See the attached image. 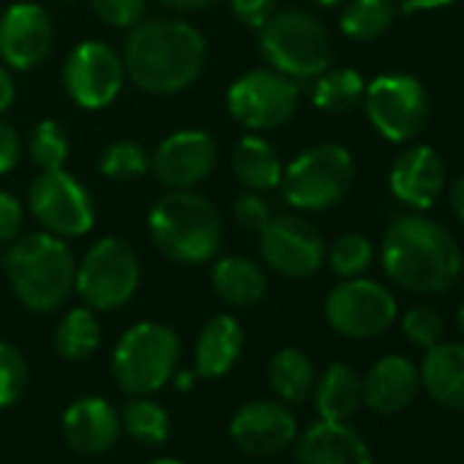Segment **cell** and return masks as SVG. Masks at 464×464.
<instances>
[{"label": "cell", "mask_w": 464, "mask_h": 464, "mask_svg": "<svg viewBox=\"0 0 464 464\" xmlns=\"http://www.w3.org/2000/svg\"><path fill=\"white\" fill-rule=\"evenodd\" d=\"M34 218L55 238H82L96 224L91 191L66 169L42 172L28 191Z\"/></svg>", "instance_id": "cell-11"}, {"label": "cell", "mask_w": 464, "mask_h": 464, "mask_svg": "<svg viewBox=\"0 0 464 464\" xmlns=\"http://www.w3.org/2000/svg\"><path fill=\"white\" fill-rule=\"evenodd\" d=\"M325 260H328L331 271L342 279L363 276L374 260V246L366 236L347 232V236H339L331 244V249H325Z\"/></svg>", "instance_id": "cell-33"}, {"label": "cell", "mask_w": 464, "mask_h": 464, "mask_svg": "<svg viewBox=\"0 0 464 464\" xmlns=\"http://www.w3.org/2000/svg\"><path fill=\"white\" fill-rule=\"evenodd\" d=\"M23 159V137L20 131L0 118V175L12 172Z\"/></svg>", "instance_id": "cell-41"}, {"label": "cell", "mask_w": 464, "mask_h": 464, "mask_svg": "<svg viewBox=\"0 0 464 464\" xmlns=\"http://www.w3.org/2000/svg\"><path fill=\"white\" fill-rule=\"evenodd\" d=\"M257 236L266 266L287 279H309L325 266L323 232L304 216H271Z\"/></svg>", "instance_id": "cell-13"}, {"label": "cell", "mask_w": 464, "mask_h": 464, "mask_svg": "<svg viewBox=\"0 0 464 464\" xmlns=\"http://www.w3.org/2000/svg\"><path fill=\"white\" fill-rule=\"evenodd\" d=\"M445 191H448V205L453 216L464 224V175H459L450 186H445Z\"/></svg>", "instance_id": "cell-42"}, {"label": "cell", "mask_w": 464, "mask_h": 464, "mask_svg": "<svg viewBox=\"0 0 464 464\" xmlns=\"http://www.w3.org/2000/svg\"><path fill=\"white\" fill-rule=\"evenodd\" d=\"M268 382L285 404H301L312 396L317 372L304 350L285 347L268 363Z\"/></svg>", "instance_id": "cell-27"}, {"label": "cell", "mask_w": 464, "mask_h": 464, "mask_svg": "<svg viewBox=\"0 0 464 464\" xmlns=\"http://www.w3.org/2000/svg\"><path fill=\"white\" fill-rule=\"evenodd\" d=\"M312 396L323 420H350L363 404V377L347 363H334L320 374Z\"/></svg>", "instance_id": "cell-25"}, {"label": "cell", "mask_w": 464, "mask_h": 464, "mask_svg": "<svg viewBox=\"0 0 464 464\" xmlns=\"http://www.w3.org/2000/svg\"><path fill=\"white\" fill-rule=\"evenodd\" d=\"M420 385L445 410H464V344L440 342L420 361Z\"/></svg>", "instance_id": "cell-22"}, {"label": "cell", "mask_w": 464, "mask_h": 464, "mask_svg": "<svg viewBox=\"0 0 464 464\" xmlns=\"http://www.w3.org/2000/svg\"><path fill=\"white\" fill-rule=\"evenodd\" d=\"M4 271L17 301L36 314L61 309L74 293V255L50 232H28L12 241L4 252Z\"/></svg>", "instance_id": "cell-3"}, {"label": "cell", "mask_w": 464, "mask_h": 464, "mask_svg": "<svg viewBox=\"0 0 464 464\" xmlns=\"http://www.w3.org/2000/svg\"><path fill=\"white\" fill-rule=\"evenodd\" d=\"M363 107L369 123L388 142H410L429 123V96L410 74H382L366 85Z\"/></svg>", "instance_id": "cell-10"}, {"label": "cell", "mask_w": 464, "mask_h": 464, "mask_svg": "<svg viewBox=\"0 0 464 464\" xmlns=\"http://www.w3.org/2000/svg\"><path fill=\"white\" fill-rule=\"evenodd\" d=\"M140 287V257L123 238H102L93 244L74 274V290L88 309H123Z\"/></svg>", "instance_id": "cell-8"}, {"label": "cell", "mask_w": 464, "mask_h": 464, "mask_svg": "<svg viewBox=\"0 0 464 464\" xmlns=\"http://www.w3.org/2000/svg\"><path fill=\"white\" fill-rule=\"evenodd\" d=\"M213 293L236 309H252L257 306L268 293V276L260 263L249 257H221L213 263L210 271Z\"/></svg>", "instance_id": "cell-24"}, {"label": "cell", "mask_w": 464, "mask_h": 464, "mask_svg": "<svg viewBox=\"0 0 464 464\" xmlns=\"http://www.w3.org/2000/svg\"><path fill=\"white\" fill-rule=\"evenodd\" d=\"M178 358L180 342L169 325L137 323L121 336L112 353V374L121 391L131 396H148L172 380Z\"/></svg>", "instance_id": "cell-6"}, {"label": "cell", "mask_w": 464, "mask_h": 464, "mask_svg": "<svg viewBox=\"0 0 464 464\" xmlns=\"http://www.w3.org/2000/svg\"><path fill=\"white\" fill-rule=\"evenodd\" d=\"M63 440L80 456H104L115 448L121 437V415L102 396L77 399L61 420Z\"/></svg>", "instance_id": "cell-19"}, {"label": "cell", "mask_w": 464, "mask_h": 464, "mask_svg": "<svg viewBox=\"0 0 464 464\" xmlns=\"http://www.w3.org/2000/svg\"><path fill=\"white\" fill-rule=\"evenodd\" d=\"M229 9L241 25L260 31L276 14V0H229Z\"/></svg>", "instance_id": "cell-40"}, {"label": "cell", "mask_w": 464, "mask_h": 464, "mask_svg": "<svg viewBox=\"0 0 464 464\" xmlns=\"http://www.w3.org/2000/svg\"><path fill=\"white\" fill-rule=\"evenodd\" d=\"M69 150H72L69 137H66L63 126L55 121H42L28 137V156L42 172L63 169Z\"/></svg>", "instance_id": "cell-34"}, {"label": "cell", "mask_w": 464, "mask_h": 464, "mask_svg": "<svg viewBox=\"0 0 464 464\" xmlns=\"http://www.w3.org/2000/svg\"><path fill=\"white\" fill-rule=\"evenodd\" d=\"M399 17L396 0H347L339 25L342 34L353 42H377L382 39Z\"/></svg>", "instance_id": "cell-28"}, {"label": "cell", "mask_w": 464, "mask_h": 464, "mask_svg": "<svg viewBox=\"0 0 464 464\" xmlns=\"http://www.w3.org/2000/svg\"><path fill=\"white\" fill-rule=\"evenodd\" d=\"M244 353V328L232 314H216L205 323L197 339V374L218 380L232 372Z\"/></svg>", "instance_id": "cell-23"}, {"label": "cell", "mask_w": 464, "mask_h": 464, "mask_svg": "<svg viewBox=\"0 0 464 464\" xmlns=\"http://www.w3.org/2000/svg\"><path fill=\"white\" fill-rule=\"evenodd\" d=\"M126 82L123 58L107 42L77 44L63 66V85L72 102L82 110L110 107Z\"/></svg>", "instance_id": "cell-14"}, {"label": "cell", "mask_w": 464, "mask_h": 464, "mask_svg": "<svg viewBox=\"0 0 464 464\" xmlns=\"http://www.w3.org/2000/svg\"><path fill=\"white\" fill-rule=\"evenodd\" d=\"M218 159L216 140L202 129H183L161 140L156 153L150 156V169L156 180L175 191V188H194L202 183Z\"/></svg>", "instance_id": "cell-16"}, {"label": "cell", "mask_w": 464, "mask_h": 464, "mask_svg": "<svg viewBox=\"0 0 464 464\" xmlns=\"http://www.w3.org/2000/svg\"><path fill=\"white\" fill-rule=\"evenodd\" d=\"M388 186H391V194L401 205L426 210L442 197L448 186L445 161L429 145H410L393 159Z\"/></svg>", "instance_id": "cell-18"}, {"label": "cell", "mask_w": 464, "mask_h": 464, "mask_svg": "<svg viewBox=\"0 0 464 464\" xmlns=\"http://www.w3.org/2000/svg\"><path fill=\"white\" fill-rule=\"evenodd\" d=\"M382 271L393 285L418 295L448 293L464 268V255L450 229L429 216H399L380 244Z\"/></svg>", "instance_id": "cell-1"}, {"label": "cell", "mask_w": 464, "mask_h": 464, "mask_svg": "<svg viewBox=\"0 0 464 464\" xmlns=\"http://www.w3.org/2000/svg\"><path fill=\"white\" fill-rule=\"evenodd\" d=\"M314 4H320V6H342V4H347V0H314Z\"/></svg>", "instance_id": "cell-47"}, {"label": "cell", "mask_w": 464, "mask_h": 464, "mask_svg": "<svg viewBox=\"0 0 464 464\" xmlns=\"http://www.w3.org/2000/svg\"><path fill=\"white\" fill-rule=\"evenodd\" d=\"M148 229L156 249L180 266L216 260L224 241L218 208L191 188H175L156 199L148 216Z\"/></svg>", "instance_id": "cell-4"}, {"label": "cell", "mask_w": 464, "mask_h": 464, "mask_svg": "<svg viewBox=\"0 0 464 464\" xmlns=\"http://www.w3.org/2000/svg\"><path fill=\"white\" fill-rule=\"evenodd\" d=\"M260 50L271 69L293 80H312L331 69L334 61V42L325 23L304 9L276 12L260 28Z\"/></svg>", "instance_id": "cell-5"}, {"label": "cell", "mask_w": 464, "mask_h": 464, "mask_svg": "<svg viewBox=\"0 0 464 464\" xmlns=\"http://www.w3.org/2000/svg\"><path fill=\"white\" fill-rule=\"evenodd\" d=\"M28 388V361L23 350L0 339V410L20 401Z\"/></svg>", "instance_id": "cell-35"}, {"label": "cell", "mask_w": 464, "mask_h": 464, "mask_svg": "<svg viewBox=\"0 0 464 464\" xmlns=\"http://www.w3.org/2000/svg\"><path fill=\"white\" fill-rule=\"evenodd\" d=\"M396 314L393 293L363 276L342 279L325 298L328 325L347 339H377L393 325Z\"/></svg>", "instance_id": "cell-12"}, {"label": "cell", "mask_w": 464, "mask_h": 464, "mask_svg": "<svg viewBox=\"0 0 464 464\" xmlns=\"http://www.w3.org/2000/svg\"><path fill=\"white\" fill-rule=\"evenodd\" d=\"M229 437L249 456H276L298 437V420L285 401L255 399L236 410Z\"/></svg>", "instance_id": "cell-15"}, {"label": "cell", "mask_w": 464, "mask_h": 464, "mask_svg": "<svg viewBox=\"0 0 464 464\" xmlns=\"http://www.w3.org/2000/svg\"><path fill=\"white\" fill-rule=\"evenodd\" d=\"M456 325H459V331L464 334V301H461L459 309H456Z\"/></svg>", "instance_id": "cell-46"}, {"label": "cell", "mask_w": 464, "mask_h": 464, "mask_svg": "<svg viewBox=\"0 0 464 464\" xmlns=\"http://www.w3.org/2000/svg\"><path fill=\"white\" fill-rule=\"evenodd\" d=\"M126 77L145 93L172 96L191 88L208 58L205 36L183 20L137 23L123 50Z\"/></svg>", "instance_id": "cell-2"}, {"label": "cell", "mask_w": 464, "mask_h": 464, "mask_svg": "<svg viewBox=\"0 0 464 464\" xmlns=\"http://www.w3.org/2000/svg\"><path fill=\"white\" fill-rule=\"evenodd\" d=\"M363 93L366 85L355 69H325L323 74H317L312 102L328 115H344L363 102Z\"/></svg>", "instance_id": "cell-29"}, {"label": "cell", "mask_w": 464, "mask_h": 464, "mask_svg": "<svg viewBox=\"0 0 464 464\" xmlns=\"http://www.w3.org/2000/svg\"><path fill=\"white\" fill-rule=\"evenodd\" d=\"M301 88L276 69H255L241 74L227 91V110L249 131H274L298 112Z\"/></svg>", "instance_id": "cell-9"}, {"label": "cell", "mask_w": 464, "mask_h": 464, "mask_svg": "<svg viewBox=\"0 0 464 464\" xmlns=\"http://www.w3.org/2000/svg\"><path fill=\"white\" fill-rule=\"evenodd\" d=\"M145 0H91L93 14L112 28H134L145 14Z\"/></svg>", "instance_id": "cell-37"}, {"label": "cell", "mask_w": 464, "mask_h": 464, "mask_svg": "<svg viewBox=\"0 0 464 464\" xmlns=\"http://www.w3.org/2000/svg\"><path fill=\"white\" fill-rule=\"evenodd\" d=\"M159 4L172 12H199V9H210L218 0H159Z\"/></svg>", "instance_id": "cell-45"}, {"label": "cell", "mask_w": 464, "mask_h": 464, "mask_svg": "<svg viewBox=\"0 0 464 464\" xmlns=\"http://www.w3.org/2000/svg\"><path fill=\"white\" fill-rule=\"evenodd\" d=\"M148 464H183V461H178V459H153Z\"/></svg>", "instance_id": "cell-48"}, {"label": "cell", "mask_w": 464, "mask_h": 464, "mask_svg": "<svg viewBox=\"0 0 464 464\" xmlns=\"http://www.w3.org/2000/svg\"><path fill=\"white\" fill-rule=\"evenodd\" d=\"M25 208L12 191H0V246H9L23 236Z\"/></svg>", "instance_id": "cell-39"}, {"label": "cell", "mask_w": 464, "mask_h": 464, "mask_svg": "<svg viewBox=\"0 0 464 464\" xmlns=\"http://www.w3.org/2000/svg\"><path fill=\"white\" fill-rule=\"evenodd\" d=\"M121 429L142 445H164L169 437V412L159 401L140 396L123 407Z\"/></svg>", "instance_id": "cell-31"}, {"label": "cell", "mask_w": 464, "mask_h": 464, "mask_svg": "<svg viewBox=\"0 0 464 464\" xmlns=\"http://www.w3.org/2000/svg\"><path fill=\"white\" fill-rule=\"evenodd\" d=\"M0 266H4V252H0Z\"/></svg>", "instance_id": "cell-49"}, {"label": "cell", "mask_w": 464, "mask_h": 464, "mask_svg": "<svg viewBox=\"0 0 464 464\" xmlns=\"http://www.w3.org/2000/svg\"><path fill=\"white\" fill-rule=\"evenodd\" d=\"M232 216L236 221L249 229V232H260L268 221H271V208L268 202L260 197V191H244L236 205H232Z\"/></svg>", "instance_id": "cell-38"}, {"label": "cell", "mask_w": 464, "mask_h": 464, "mask_svg": "<svg viewBox=\"0 0 464 464\" xmlns=\"http://www.w3.org/2000/svg\"><path fill=\"white\" fill-rule=\"evenodd\" d=\"M401 334L407 336V342H412L415 347H434L442 342L445 336V320L440 317L437 309L415 304L407 309V314L401 317Z\"/></svg>", "instance_id": "cell-36"}, {"label": "cell", "mask_w": 464, "mask_h": 464, "mask_svg": "<svg viewBox=\"0 0 464 464\" xmlns=\"http://www.w3.org/2000/svg\"><path fill=\"white\" fill-rule=\"evenodd\" d=\"M12 104H14V80H12L9 69L0 63V115H4Z\"/></svg>", "instance_id": "cell-44"}, {"label": "cell", "mask_w": 464, "mask_h": 464, "mask_svg": "<svg viewBox=\"0 0 464 464\" xmlns=\"http://www.w3.org/2000/svg\"><path fill=\"white\" fill-rule=\"evenodd\" d=\"M102 344V325L93 314V309L80 306L72 309L55 328V350L66 361H88Z\"/></svg>", "instance_id": "cell-30"}, {"label": "cell", "mask_w": 464, "mask_h": 464, "mask_svg": "<svg viewBox=\"0 0 464 464\" xmlns=\"http://www.w3.org/2000/svg\"><path fill=\"white\" fill-rule=\"evenodd\" d=\"M232 172L249 191H271L282 183L285 164L266 137L249 134L241 137L232 150Z\"/></svg>", "instance_id": "cell-26"}, {"label": "cell", "mask_w": 464, "mask_h": 464, "mask_svg": "<svg viewBox=\"0 0 464 464\" xmlns=\"http://www.w3.org/2000/svg\"><path fill=\"white\" fill-rule=\"evenodd\" d=\"M53 50V20L39 4H14L0 14V63L31 72Z\"/></svg>", "instance_id": "cell-17"}, {"label": "cell", "mask_w": 464, "mask_h": 464, "mask_svg": "<svg viewBox=\"0 0 464 464\" xmlns=\"http://www.w3.org/2000/svg\"><path fill=\"white\" fill-rule=\"evenodd\" d=\"M99 172L110 180H140L150 172V153L134 140L110 142L99 156Z\"/></svg>", "instance_id": "cell-32"}, {"label": "cell", "mask_w": 464, "mask_h": 464, "mask_svg": "<svg viewBox=\"0 0 464 464\" xmlns=\"http://www.w3.org/2000/svg\"><path fill=\"white\" fill-rule=\"evenodd\" d=\"M295 464H374L366 440L347 420H317L295 442Z\"/></svg>", "instance_id": "cell-20"}, {"label": "cell", "mask_w": 464, "mask_h": 464, "mask_svg": "<svg viewBox=\"0 0 464 464\" xmlns=\"http://www.w3.org/2000/svg\"><path fill=\"white\" fill-rule=\"evenodd\" d=\"M456 4V0H399V9L407 12V14H415V12H434V9H445Z\"/></svg>", "instance_id": "cell-43"}, {"label": "cell", "mask_w": 464, "mask_h": 464, "mask_svg": "<svg viewBox=\"0 0 464 464\" xmlns=\"http://www.w3.org/2000/svg\"><path fill=\"white\" fill-rule=\"evenodd\" d=\"M355 180V161L344 145L323 142L304 150L282 172L285 199L306 213H320L339 205Z\"/></svg>", "instance_id": "cell-7"}, {"label": "cell", "mask_w": 464, "mask_h": 464, "mask_svg": "<svg viewBox=\"0 0 464 464\" xmlns=\"http://www.w3.org/2000/svg\"><path fill=\"white\" fill-rule=\"evenodd\" d=\"M418 388V366L404 355H385L363 377V404L377 415H396L412 404Z\"/></svg>", "instance_id": "cell-21"}]
</instances>
